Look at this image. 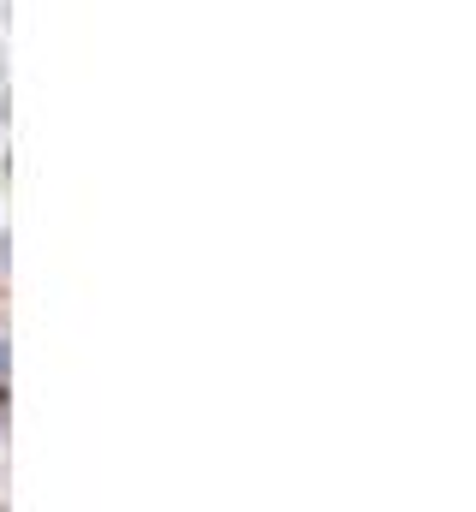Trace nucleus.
Masks as SVG:
<instances>
[{
	"mask_svg": "<svg viewBox=\"0 0 476 512\" xmlns=\"http://www.w3.org/2000/svg\"><path fill=\"white\" fill-rule=\"evenodd\" d=\"M0 126H6V96H0Z\"/></svg>",
	"mask_w": 476,
	"mask_h": 512,
	"instance_id": "nucleus-2",
	"label": "nucleus"
},
{
	"mask_svg": "<svg viewBox=\"0 0 476 512\" xmlns=\"http://www.w3.org/2000/svg\"><path fill=\"white\" fill-rule=\"evenodd\" d=\"M6 251H12V239H6V227H0V274H6Z\"/></svg>",
	"mask_w": 476,
	"mask_h": 512,
	"instance_id": "nucleus-1",
	"label": "nucleus"
}]
</instances>
